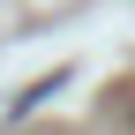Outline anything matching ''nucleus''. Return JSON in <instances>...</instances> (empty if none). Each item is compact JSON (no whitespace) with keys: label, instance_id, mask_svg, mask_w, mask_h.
Masks as SVG:
<instances>
[{"label":"nucleus","instance_id":"f257e3e1","mask_svg":"<svg viewBox=\"0 0 135 135\" xmlns=\"http://www.w3.org/2000/svg\"><path fill=\"white\" fill-rule=\"evenodd\" d=\"M53 90H60V68H53V75H45V83H30V90L15 98V113H30V105H45V98H53Z\"/></svg>","mask_w":135,"mask_h":135}]
</instances>
